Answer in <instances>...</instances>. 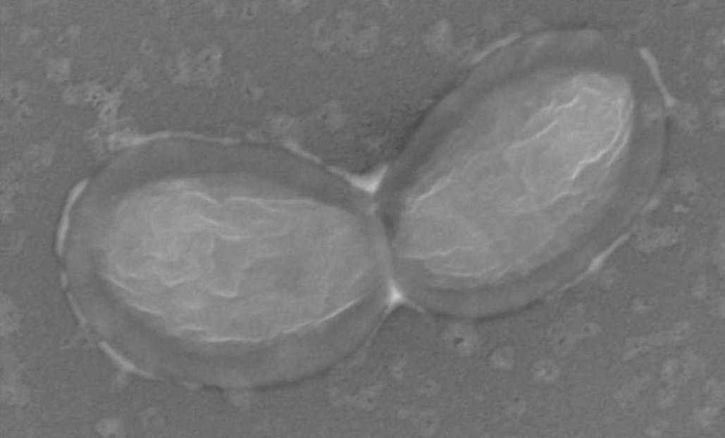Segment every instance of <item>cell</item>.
<instances>
[{
    "label": "cell",
    "instance_id": "6da1fadb",
    "mask_svg": "<svg viewBox=\"0 0 725 438\" xmlns=\"http://www.w3.org/2000/svg\"><path fill=\"white\" fill-rule=\"evenodd\" d=\"M87 185V180H82L76 187H75L70 193L67 203L65 206V208L63 213V216L61 220L59 225L58 234H57V251L59 255L63 254L64 242L66 237V233L69 224V215L73 205L76 202L78 197L82 193L84 189Z\"/></svg>",
    "mask_w": 725,
    "mask_h": 438
}]
</instances>
